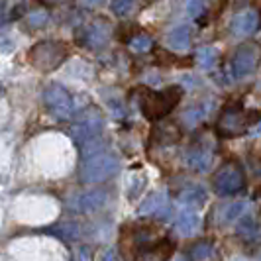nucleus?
<instances>
[{
  "instance_id": "nucleus-14",
  "label": "nucleus",
  "mask_w": 261,
  "mask_h": 261,
  "mask_svg": "<svg viewBox=\"0 0 261 261\" xmlns=\"http://www.w3.org/2000/svg\"><path fill=\"white\" fill-rule=\"evenodd\" d=\"M167 45L175 51H185L191 45V28L177 26L167 34Z\"/></svg>"
},
{
  "instance_id": "nucleus-24",
  "label": "nucleus",
  "mask_w": 261,
  "mask_h": 261,
  "mask_svg": "<svg viewBox=\"0 0 261 261\" xmlns=\"http://www.w3.org/2000/svg\"><path fill=\"white\" fill-rule=\"evenodd\" d=\"M134 8V0H112V12L116 16H126Z\"/></svg>"
},
{
  "instance_id": "nucleus-2",
  "label": "nucleus",
  "mask_w": 261,
  "mask_h": 261,
  "mask_svg": "<svg viewBox=\"0 0 261 261\" xmlns=\"http://www.w3.org/2000/svg\"><path fill=\"white\" fill-rule=\"evenodd\" d=\"M183 91L179 87H169L165 91L144 92L142 96V112L147 120H163L175 106L179 105Z\"/></svg>"
},
{
  "instance_id": "nucleus-13",
  "label": "nucleus",
  "mask_w": 261,
  "mask_h": 261,
  "mask_svg": "<svg viewBox=\"0 0 261 261\" xmlns=\"http://www.w3.org/2000/svg\"><path fill=\"white\" fill-rule=\"evenodd\" d=\"M198 226H200V218H198V214L193 212V210H183V212L177 216V222H175L177 232L181 236H185V238L195 236L196 230H198Z\"/></svg>"
},
{
  "instance_id": "nucleus-30",
  "label": "nucleus",
  "mask_w": 261,
  "mask_h": 261,
  "mask_svg": "<svg viewBox=\"0 0 261 261\" xmlns=\"http://www.w3.org/2000/svg\"><path fill=\"white\" fill-rule=\"evenodd\" d=\"M85 6H96V4H100L102 0H81Z\"/></svg>"
},
{
  "instance_id": "nucleus-9",
  "label": "nucleus",
  "mask_w": 261,
  "mask_h": 261,
  "mask_svg": "<svg viewBox=\"0 0 261 261\" xmlns=\"http://www.w3.org/2000/svg\"><path fill=\"white\" fill-rule=\"evenodd\" d=\"M259 28V12L257 10H242L234 16L232 24H230V30L234 36H240V38H246V36H251L255 30Z\"/></svg>"
},
{
  "instance_id": "nucleus-18",
  "label": "nucleus",
  "mask_w": 261,
  "mask_h": 261,
  "mask_svg": "<svg viewBox=\"0 0 261 261\" xmlns=\"http://www.w3.org/2000/svg\"><path fill=\"white\" fill-rule=\"evenodd\" d=\"M128 43H130V49L134 53H147L153 47V38L147 34H138V36L130 38Z\"/></svg>"
},
{
  "instance_id": "nucleus-4",
  "label": "nucleus",
  "mask_w": 261,
  "mask_h": 261,
  "mask_svg": "<svg viewBox=\"0 0 261 261\" xmlns=\"http://www.w3.org/2000/svg\"><path fill=\"white\" fill-rule=\"evenodd\" d=\"M118 171V159L110 153H98L85 161L81 169L83 183H102Z\"/></svg>"
},
{
  "instance_id": "nucleus-25",
  "label": "nucleus",
  "mask_w": 261,
  "mask_h": 261,
  "mask_svg": "<svg viewBox=\"0 0 261 261\" xmlns=\"http://www.w3.org/2000/svg\"><path fill=\"white\" fill-rule=\"evenodd\" d=\"M240 214H246V204H244V202H234L230 208L226 210V222L236 220Z\"/></svg>"
},
{
  "instance_id": "nucleus-23",
  "label": "nucleus",
  "mask_w": 261,
  "mask_h": 261,
  "mask_svg": "<svg viewBox=\"0 0 261 261\" xmlns=\"http://www.w3.org/2000/svg\"><path fill=\"white\" fill-rule=\"evenodd\" d=\"M202 114H204V112H202V108L193 106V108H189V110L183 114V122L187 124V126H195V124H198V122H200Z\"/></svg>"
},
{
  "instance_id": "nucleus-11",
  "label": "nucleus",
  "mask_w": 261,
  "mask_h": 261,
  "mask_svg": "<svg viewBox=\"0 0 261 261\" xmlns=\"http://www.w3.org/2000/svg\"><path fill=\"white\" fill-rule=\"evenodd\" d=\"M108 38H110V24L105 20H96L85 30V43L92 49L105 45Z\"/></svg>"
},
{
  "instance_id": "nucleus-17",
  "label": "nucleus",
  "mask_w": 261,
  "mask_h": 261,
  "mask_svg": "<svg viewBox=\"0 0 261 261\" xmlns=\"http://www.w3.org/2000/svg\"><path fill=\"white\" fill-rule=\"evenodd\" d=\"M212 242L210 240H200V242H196V244H193V248H191V251H189V257L193 261H206L212 255Z\"/></svg>"
},
{
  "instance_id": "nucleus-1",
  "label": "nucleus",
  "mask_w": 261,
  "mask_h": 261,
  "mask_svg": "<svg viewBox=\"0 0 261 261\" xmlns=\"http://www.w3.org/2000/svg\"><path fill=\"white\" fill-rule=\"evenodd\" d=\"M261 120V112L257 110H244L240 105H228L218 116V134L224 138H238L246 134L249 126L257 124Z\"/></svg>"
},
{
  "instance_id": "nucleus-19",
  "label": "nucleus",
  "mask_w": 261,
  "mask_h": 261,
  "mask_svg": "<svg viewBox=\"0 0 261 261\" xmlns=\"http://www.w3.org/2000/svg\"><path fill=\"white\" fill-rule=\"evenodd\" d=\"M216 59H218V51L214 49V47H200L198 51H196V63L200 67H204V69H208L216 63Z\"/></svg>"
},
{
  "instance_id": "nucleus-26",
  "label": "nucleus",
  "mask_w": 261,
  "mask_h": 261,
  "mask_svg": "<svg viewBox=\"0 0 261 261\" xmlns=\"http://www.w3.org/2000/svg\"><path fill=\"white\" fill-rule=\"evenodd\" d=\"M187 10L193 18H198L204 12V0H187Z\"/></svg>"
},
{
  "instance_id": "nucleus-8",
  "label": "nucleus",
  "mask_w": 261,
  "mask_h": 261,
  "mask_svg": "<svg viewBox=\"0 0 261 261\" xmlns=\"http://www.w3.org/2000/svg\"><path fill=\"white\" fill-rule=\"evenodd\" d=\"M261 49L257 43H244L240 45L234 53V59H232V73L236 79H244L251 75L255 71V67L259 63Z\"/></svg>"
},
{
  "instance_id": "nucleus-12",
  "label": "nucleus",
  "mask_w": 261,
  "mask_h": 261,
  "mask_svg": "<svg viewBox=\"0 0 261 261\" xmlns=\"http://www.w3.org/2000/svg\"><path fill=\"white\" fill-rule=\"evenodd\" d=\"M151 138H153V142H157V144L171 145L175 144V142H179L181 130L173 122H161V120H157V124L153 126V130H151Z\"/></svg>"
},
{
  "instance_id": "nucleus-15",
  "label": "nucleus",
  "mask_w": 261,
  "mask_h": 261,
  "mask_svg": "<svg viewBox=\"0 0 261 261\" xmlns=\"http://www.w3.org/2000/svg\"><path fill=\"white\" fill-rule=\"evenodd\" d=\"M204 200H206L204 191L200 187H196V185L185 187L183 191L179 193V202L185 204V206H189V208H200L204 204Z\"/></svg>"
},
{
  "instance_id": "nucleus-10",
  "label": "nucleus",
  "mask_w": 261,
  "mask_h": 261,
  "mask_svg": "<svg viewBox=\"0 0 261 261\" xmlns=\"http://www.w3.org/2000/svg\"><path fill=\"white\" fill-rule=\"evenodd\" d=\"M169 204H167V198L163 193H153L145 198L140 206V214L142 216H159L161 220H167L169 218Z\"/></svg>"
},
{
  "instance_id": "nucleus-22",
  "label": "nucleus",
  "mask_w": 261,
  "mask_h": 261,
  "mask_svg": "<svg viewBox=\"0 0 261 261\" xmlns=\"http://www.w3.org/2000/svg\"><path fill=\"white\" fill-rule=\"evenodd\" d=\"M47 18H49V14L45 12V10H36V12H32L28 16V26L30 28H41L47 24Z\"/></svg>"
},
{
  "instance_id": "nucleus-28",
  "label": "nucleus",
  "mask_w": 261,
  "mask_h": 261,
  "mask_svg": "<svg viewBox=\"0 0 261 261\" xmlns=\"http://www.w3.org/2000/svg\"><path fill=\"white\" fill-rule=\"evenodd\" d=\"M136 261H155V257H153L151 251H142V253L136 255Z\"/></svg>"
},
{
  "instance_id": "nucleus-29",
  "label": "nucleus",
  "mask_w": 261,
  "mask_h": 261,
  "mask_svg": "<svg viewBox=\"0 0 261 261\" xmlns=\"http://www.w3.org/2000/svg\"><path fill=\"white\" fill-rule=\"evenodd\" d=\"M100 261H118V257H116V251L114 249H108L105 255L100 257Z\"/></svg>"
},
{
  "instance_id": "nucleus-6",
  "label": "nucleus",
  "mask_w": 261,
  "mask_h": 261,
  "mask_svg": "<svg viewBox=\"0 0 261 261\" xmlns=\"http://www.w3.org/2000/svg\"><path fill=\"white\" fill-rule=\"evenodd\" d=\"M100 134H102V120L96 110H91V114L87 110L71 130V136L79 145H94Z\"/></svg>"
},
{
  "instance_id": "nucleus-5",
  "label": "nucleus",
  "mask_w": 261,
  "mask_h": 261,
  "mask_svg": "<svg viewBox=\"0 0 261 261\" xmlns=\"http://www.w3.org/2000/svg\"><path fill=\"white\" fill-rule=\"evenodd\" d=\"M43 102L47 112L57 120H69L73 116V110H75V100L71 96V92L67 91L65 87L61 85H49L45 91H43Z\"/></svg>"
},
{
  "instance_id": "nucleus-20",
  "label": "nucleus",
  "mask_w": 261,
  "mask_h": 261,
  "mask_svg": "<svg viewBox=\"0 0 261 261\" xmlns=\"http://www.w3.org/2000/svg\"><path fill=\"white\" fill-rule=\"evenodd\" d=\"M173 251H175V244L171 242V240H161L157 246H153V257L157 261H167L173 255Z\"/></svg>"
},
{
  "instance_id": "nucleus-27",
  "label": "nucleus",
  "mask_w": 261,
  "mask_h": 261,
  "mask_svg": "<svg viewBox=\"0 0 261 261\" xmlns=\"http://www.w3.org/2000/svg\"><path fill=\"white\" fill-rule=\"evenodd\" d=\"M102 202V193H91L83 198V208H92Z\"/></svg>"
},
{
  "instance_id": "nucleus-3",
  "label": "nucleus",
  "mask_w": 261,
  "mask_h": 261,
  "mask_svg": "<svg viewBox=\"0 0 261 261\" xmlns=\"http://www.w3.org/2000/svg\"><path fill=\"white\" fill-rule=\"evenodd\" d=\"M67 45L61 41L45 39L30 49V63L39 71H53L65 61Z\"/></svg>"
},
{
  "instance_id": "nucleus-7",
  "label": "nucleus",
  "mask_w": 261,
  "mask_h": 261,
  "mask_svg": "<svg viewBox=\"0 0 261 261\" xmlns=\"http://www.w3.org/2000/svg\"><path fill=\"white\" fill-rule=\"evenodd\" d=\"M244 183H246L244 171L236 163H224L222 167L214 173V179H212L216 193H220V195H236L238 191H242Z\"/></svg>"
},
{
  "instance_id": "nucleus-16",
  "label": "nucleus",
  "mask_w": 261,
  "mask_h": 261,
  "mask_svg": "<svg viewBox=\"0 0 261 261\" xmlns=\"http://www.w3.org/2000/svg\"><path fill=\"white\" fill-rule=\"evenodd\" d=\"M187 163H189V167L193 171L204 173V171H208V167L212 165V153H210V149H202V147L193 149V151L189 153V157H187Z\"/></svg>"
},
{
  "instance_id": "nucleus-21",
  "label": "nucleus",
  "mask_w": 261,
  "mask_h": 261,
  "mask_svg": "<svg viewBox=\"0 0 261 261\" xmlns=\"http://www.w3.org/2000/svg\"><path fill=\"white\" fill-rule=\"evenodd\" d=\"M238 232H240V236H244V238H253V236L257 234V224H255V220L251 216H246L242 220V224H240Z\"/></svg>"
}]
</instances>
